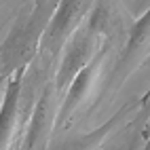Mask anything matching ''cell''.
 I'll use <instances>...</instances> for the list:
<instances>
[{
    "instance_id": "9",
    "label": "cell",
    "mask_w": 150,
    "mask_h": 150,
    "mask_svg": "<svg viewBox=\"0 0 150 150\" xmlns=\"http://www.w3.org/2000/svg\"><path fill=\"white\" fill-rule=\"evenodd\" d=\"M135 108H139V99L129 102L127 106H123L112 118H110V121H106L104 125L95 127L93 131L70 135V137L62 139V142H53L51 146H49V150H99L102 144L106 142V137L112 133V131H116V129L127 121V116L131 114Z\"/></svg>"
},
{
    "instance_id": "3",
    "label": "cell",
    "mask_w": 150,
    "mask_h": 150,
    "mask_svg": "<svg viewBox=\"0 0 150 150\" xmlns=\"http://www.w3.org/2000/svg\"><path fill=\"white\" fill-rule=\"evenodd\" d=\"M110 49H112L110 42H99L95 55L91 57V62L68 85L66 93L62 95V104H59V112H57V121H55V135L59 133V129H66V125L72 121V116L76 114V110L85 102H89V97L93 95L95 87L99 83V74H102V70L108 62Z\"/></svg>"
},
{
    "instance_id": "11",
    "label": "cell",
    "mask_w": 150,
    "mask_h": 150,
    "mask_svg": "<svg viewBox=\"0 0 150 150\" xmlns=\"http://www.w3.org/2000/svg\"><path fill=\"white\" fill-rule=\"evenodd\" d=\"M142 150H150V133H146V144H144Z\"/></svg>"
},
{
    "instance_id": "8",
    "label": "cell",
    "mask_w": 150,
    "mask_h": 150,
    "mask_svg": "<svg viewBox=\"0 0 150 150\" xmlns=\"http://www.w3.org/2000/svg\"><path fill=\"white\" fill-rule=\"evenodd\" d=\"M23 81L25 70L17 72L6 81L2 102H0V150H13L19 137V123L23 121L21 116V99H23Z\"/></svg>"
},
{
    "instance_id": "2",
    "label": "cell",
    "mask_w": 150,
    "mask_h": 150,
    "mask_svg": "<svg viewBox=\"0 0 150 150\" xmlns=\"http://www.w3.org/2000/svg\"><path fill=\"white\" fill-rule=\"evenodd\" d=\"M62 104V95L57 91L55 76L49 74L40 89V97L32 108L25 129L19 135L15 150H49L55 137V121Z\"/></svg>"
},
{
    "instance_id": "7",
    "label": "cell",
    "mask_w": 150,
    "mask_h": 150,
    "mask_svg": "<svg viewBox=\"0 0 150 150\" xmlns=\"http://www.w3.org/2000/svg\"><path fill=\"white\" fill-rule=\"evenodd\" d=\"M148 57H150V8L131 23V30H129L125 40V49L121 51L116 66L112 68V74H110L112 85L118 87Z\"/></svg>"
},
{
    "instance_id": "10",
    "label": "cell",
    "mask_w": 150,
    "mask_h": 150,
    "mask_svg": "<svg viewBox=\"0 0 150 150\" xmlns=\"http://www.w3.org/2000/svg\"><path fill=\"white\" fill-rule=\"evenodd\" d=\"M139 108H142V114L146 116V127H148L146 133H150V89H148V93L139 99Z\"/></svg>"
},
{
    "instance_id": "4",
    "label": "cell",
    "mask_w": 150,
    "mask_h": 150,
    "mask_svg": "<svg viewBox=\"0 0 150 150\" xmlns=\"http://www.w3.org/2000/svg\"><path fill=\"white\" fill-rule=\"evenodd\" d=\"M93 0H59L40 42V55L55 59L91 13Z\"/></svg>"
},
{
    "instance_id": "6",
    "label": "cell",
    "mask_w": 150,
    "mask_h": 150,
    "mask_svg": "<svg viewBox=\"0 0 150 150\" xmlns=\"http://www.w3.org/2000/svg\"><path fill=\"white\" fill-rule=\"evenodd\" d=\"M97 47H99V40L87 28V23H83L74 32V36L68 40V45L64 47V55H62V62H59V68H57V72H53L59 95L66 93V89L74 81V76L91 62Z\"/></svg>"
},
{
    "instance_id": "1",
    "label": "cell",
    "mask_w": 150,
    "mask_h": 150,
    "mask_svg": "<svg viewBox=\"0 0 150 150\" xmlns=\"http://www.w3.org/2000/svg\"><path fill=\"white\" fill-rule=\"evenodd\" d=\"M57 2L59 0H36L32 8L15 21L0 45V78L8 81L17 70H28L40 55V42L55 15Z\"/></svg>"
},
{
    "instance_id": "5",
    "label": "cell",
    "mask_w": 150,
    "mask_h": 150,
    "mask_svg": "<svg viewBox=\"0 0 150 150\" xmlns=\"http://www.w3.org/2000/svg\"><path fill=\"white\" fill-rule=\"evenodd\" d=\"M87 28L99 42H110L112 47L125 42L131 30V19L123 6V0H93L91 13L87 17Z\"/></svg>"
}]
</instances>
